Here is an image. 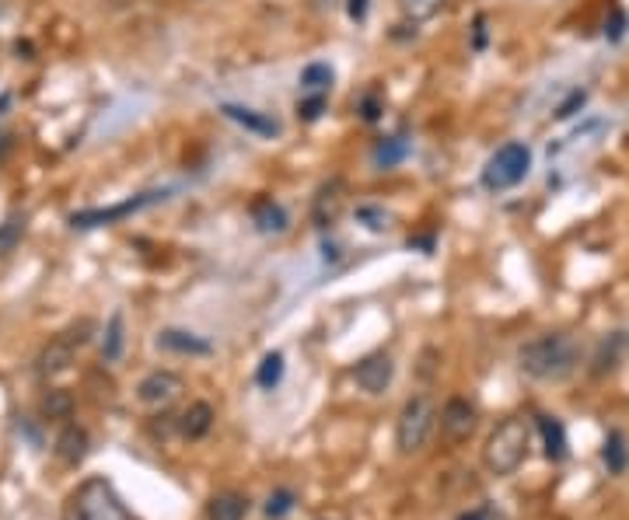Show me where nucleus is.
<instances>
[{
  "label": "nucleus",
  "mask_w": 629,
  "mask_h": 520,
  "mask_svg": "<svg viewBox=\"0 0 629 520\" xmlns=\"http://www.w3.org/2000/svg\"><path fill=\"white\" fill-rule=\"evenodd\" d=\"M378 98H364V102H360V116L367 119V123H374V119H378Z\"/></svg>",
  "instance_id": "7c9ffc66"
},
{
  "label": "nucleus",
  "mask_w": 629,
  "mask_h": 520,
  "mask_svg": "<svg viewBox=\"0 0 629 520\" xmlns=\"http://www.w3.org/2000/svg\"><path fill=\"white\" fill-rule=\"evenodd\" d=\"M581 346L567 332H546L518 349V367L535 381H563L577 370Z\"/></svg>",
  "instance_id": "f257e3e1"
},
{
  "label": "nucleus",
  "mask_w": 629,
  "mask_h": 520,
  "mask_svg": "<svg viewBox=\"0 0 629 520\" xmlns=\"http://www.w3.org/2000/svg\"><path fill=\"white\" fill-rule=\"evenodd\" d=\"M339 210H343V182H332V185H325V189L315 196L312 217H315L318 227H329L332 220L339 217Z\"/></svg>",
  "instance_id": "2eb2a0df"
},
{
  "label": "nucleus",
  "mask_w": 629,
  "mask_h": 520,
  "mask_svg": "<svg viewBox=\"0 0 629 520\" xmlns=\"http://www.w3.org/2000/svg\"><path fill=\"white\" fill-rule=\"evenodd\" d=\"M77 520H133L105 482H88L77 496Z\"/></svg>",
  "instance_id": "423d86ee"
},
{
  "label": "nucleus",
  "mask_w": 629,
  "mask_h": 520,
  "mask_svg": "<svg viewBox=\"0 0 629 520\" xmlns=\"http://www.w3.org/2000/svg\"><path fill=\"white\" fill-rule=\"evenodd\" d=\"M214 419H217L214 405H210V402H193L186 412H182V419H179L182 437H186V440H200V437H207V433L214 430Z\"/></svg>",
  "instance_id": "ddd939ff"
},
{
  "label": "nucleus",
  "mask_w": 629,
  "mask_h": 520,
  "mask_svg": "<svg viewBox=\"0 0 629 520\" xmlns=\"http://www.w3.org/2000/svg\"><path fill=\"white\" fill-rule=\"evenodd\" d=\"M224 116L228 119H235L238 126H245V130H252V133H259V137H273V133L280 130L273 119H266V116H259V112H252V109H242V105H224Z\"/></svg>",
  "instance_id": "a211bd4d"
},
{
  "label": "nucleus",
  "mask_w": 629,
  "mask_h": 520,
  "mask_svg": "<svg viewBox=\"0 0 629 520\" xmlns=\"http://www.w3.org/2000/svg\"><path fill=\"white\" fill-rule=\"evenodd\" d=\"M437 426V405L430 395H413L399 412V423H395V447L399 454H420L427 447L430 433Z\"/></svg>",
  "instance_id": "7ed1b4c3"
},
{
  "label": "nucleus",
  "mask_w": 629,
  "mask_h": 520,
  "mask_svg": "<svg viewBox=\"0 0 629 520\" xmlns=\"http://www.w3.org/2000/svg\"><path fill=\"white\" fill-rule=\"evenodd\" d=\"M249 517V500L242 493H217L207 503V520H245Z\"/></svg>",
  "instance_id": "dca6fc26"
},
{
  "label": "nucleus",
  "mask_w": 629,
  "mask_h": 520,
  "mask_svg": "<svg viewBox=\"0 0 629 520\" xmlns=\"http://www.w3.org/2000/svg\"><path fill=\"white\" fill-rule=\"evenodd\" d=\"M528 447H532V426L521 416H507L504 423H497V430L486 437V447H483L486 472L497 475V479L514 475L525 465Z\"/></svg>",
  "instance_id": "f03ea898"
},
{
  "label": "nucleus",
  "mask_w": 629,
  "mask_h": 520,
  "mask_svg": "<svg viewBox=\"0 0 629 520\" xmlns=\"http://www.w3.org/2000/svg\"><path fill=\"white\" fill-rule=\"evenodd\" d=\"M528 172H532V151H528L525 144H518V140H511V144L497 147L493 158L486 161L483 185L490 192H507V189H514V185L525 182Z\"/></svg>",
  "instance_id": "20e7f679"
},
{
  "label": "nucleus",
  "mask_w": 629,
  "mask_h": 520,
  "mask_svg": "<svg viewBox=\"0 0 629 520\" xmlns=\"http://www.w3.org/2000/svg\"><path fill=\"white\" fill-rule=\"evenodd\" d=\"M539 433L546 440V458L549 461H563L567 458V433H563V423L556 416H539Z\"/></svg>",
  "instance_id": "f3484780"
},
{
  "label": "nucleus",
  "mask_w": 629,
  "mask_h": 520,
  "mask_svg": "<svg viewBox=\"0 0 629 520\" xmlns=\"http://www.w3.org/2000/svg\"><path fill=\"white\" fill-rule=\"evenodd\" d=\"M284 381V353H266L263 356V363H259V370H256V384L259 388H266V391H273L277 384Z\"/></svg>",
  "instance_id": "6ab92c4d"
},
{
  "label": "nucleus",
  "mask_w": 629,
  "mask_h": 520,
  "mask_svg": "<svg viewBox=\"0 0 629 520\" xmlns=\"http://www.w3.org/2000/svg\"><path fill=\"white\" fill-rule=\"evenodd\" d=\"M56 454H60V461H67V465H81L84 454H88V433L74 423L63 426V433L56 437Z\"/></svg>",
  "instance_id": "4468645a"
},
{
  "label": "nucleus",
  "mask_w": 629,
  "mask_h": 520,
  "mask_svg": "<svg viewBox=\"0 0 629 520\" xmlns=\"http://www.w3.org/2000/svg\"><path fill=\"white\" fill-rule=\"evenodd\" d=\"M332 88V67L329 63H308L301 70V91H312V95H325Z\"/></svg>",
  "instance_id": "aec40b11"
},
{
  "label": "nucleus",
  "mask_w": 629,
  "mask_h": 520,
  "mask_svg": "<svg viewBox=\"0 0 629 520\" xmlns=\"http://www.w3.org/2000/svg\"><path fill=\"white\" fill-rule=\"evenodd\" d=\"M357 220L371 231H385L388 227V213L381 206H357Z\"/></svg>",
  "instance_id": "cd10ccee"
},
{
  "label": "nucleus",
  "mask_w": 629,
  "mask_h": 520,
  "mask_svg": "<svg viewBox=\"0 0 629 520\" xmlns=\"http://www.w3.org/2000/svg\"><path fill=\"white\" fill-rule=\"evenodd\" d=\"M74 353H77V343L70 336H56L49 346H42L39 360H35V370H39L42 377H56L63 374V370L74 363Z\"/></svg>",
  "instance_id": "1a4fd4ad"
},
{
  "label": "nucleus",
  "mask_w": 629,
  "mask_h": 520,
  "mask_svg": "<svg viewBox=\"0 0 629 520\" xmlns=\"http://www.w3.org/2000/svg\"><path fill=\"white\" fill-rule=\"evenodd\" d=\"M402 7H406V14L413 21H423V18H434L444 7V0H402Z\"/></svg>",
  "instance_id": "bb28decb"
},
{
  "label": "nucleus",
  "mask_w": 629,
  "mask_h": 520,
  "mask_svg": "<svg viewBox=\"0 0 629 520\" xmlns=\"http://www.w3.org/2000/svg\"><path fill=\"white\" fill-rule=\"evenodd\" d=\"M353 377H357V384L367 391V395H385L388 384H392V377H395L392 356H388V353L364 356V360L357 363V370H353Z\"/></svg>",
  "instance_id": "6e6552de"
},
{
  "label": "nucleus",
  "mask_w": 629,
  "mask_h": 520,
  "mask_svg": "<svg viewBox=\"0 0 629 520\" xmlns=\"http://www.w3.org/2000/svg\"><path fill=\"white\" fill-rule=\"evenodd\" d=\"M346 14H350L353 21H364L367 18V0H350V4H346Z\"/></svg>",
  "instance_id": "2f4dec72"
},
{
  "label": "nucleus",
  "mask_w": 629,
  "mask_h": 520,
  "mask_svg": "<svg viewBox=\"0 0 629 520\" xmlns=\"http://www.w3.org/2000/svg\"><path fill=\"white\" fill-rule=\"evenodd\" d=\"M182 377L172 374V370H154V374H147L144 381L137 384V398L144 405H151V409H165V405H172L175 398L182 395Z\"/></svg>",
  "instance_id": "0eeeda50"
},
{
  "label": "nucleus",
  "mask_w": 629,
  "mask_h": 520,
  "mask_svg": "<svg viewBox=\"0 0 629 520\" xmlns=\"http://www.w3.org/2000/svg\"><path fill=\"white\" fill-rule=\"evenodd\" d=\"M476 426H479V412L469 398H458V395L448 398L444 409L437 412V430H441V440L448 447L469 444L472 433H476Z\"/></svg>",
  "instance_id": "39448f33"
},
{
  "label": "nucleus",
  "mask_w": 629,
  "mask_h": 520,
  "mask_svg": "<svg viewBox=\"0 0 629 520\" xmlns=\"http://www.w3.org/2000/svg\"><path fill=\"white\" fill-rule=\"evenodd\" d=\"M402 158V144L399 140H388V144H378V151H374V161H378V165H395V161Z\"/></svg>",
  "instance_id": "c85d7f7f"
},
{
  "label": "nucleus",
  "mask_w": 629,
  "mask_h": 520,
  "mask_svg": "<svg viewBox=\"0 0 629 520\" xmlns=\"http://www.w3.org/2000/svg\"><path fill=\"white\" fill-rule=\"evenodd\" d=\"M252 224H256L263 234H284L287 224H291V217H287V210L277 203V199L263 196L252 203Z\"/></svg>",
  "instance_id": "f8f14e48"
},
{
  "label": "nucleus",
  "mask_w": 629,
  "mask_h": 520,
  "mask_svg": "<svg viewBox=\"0 0 629 520\" xmlns=\"http://www.w3.org/2000/svg\"><path fill=\"white\" fill-rule=\"evenodd\" d=\"M458 520H500V514L493 507H476V510H469V514H462Z\"/></svg>",
  "instance_id": "c756f323"
},
{
  "label": "nucleus",
  "mask_w": 629,
  "mask_h": 520,
  "mask_svg": "<svg viewBox=\"0 0 629 520\" xmlns=\"http://www.w3.org/2000/svg\"><path fill=\"white\" fill-rule=\"evenodd\" d=\"M42 412H46L49 419H70V412H74V395L63 388H53L42 398Z\"/></svg>",
  "instance_id": "b1692460"
},
{
  "label": "nucleus",
  "mask_w": 629,
  "mask_h": 520,
  "mask_svg": "<svg viewBox=\"0 0 629 520\" xmlns=\"http://www.w3.org/2000/svg\"><path fill=\"white\" fill-rule=\"evenodd\" d=\"M123 356V315H112L109 325H105V339H102V360L116 363Z\"/></svg>",
  "instance_id": "412c9836"
},
{
  "label": "nucleus",
  "mask_w": 629,
  "mask_h": 520,
  "mask_svg": "<svg viewBox=\"0 0 629 520\" xmlns=\"http://www.w3.org/2000/svg\"><path fill=\"white\" fill-rule=\"evenodd\" d=\"M322 112H325V95H312V91H305V98L298 102V119H301V123H315Z\"/></svg>",
  "instance_id": "a878e982"
},
{
  "label": "nucleus",
  "mask_w": 629,
  "mask_h": 520,
  "mask_svg": "<svg viewBox=\"0 0 629 520\" xmlns=\"http://www.w3.org/2000/svg\"><path fill=\"white\" fill-rule=\"evenodd\" d=\"M294 510V493L291 489H277V493H270V500H266V517L270 520H280L287 517Z\"/></svg>",
  "instance_id": "393cba45"
},
{
  "label": "nucleus",
  "mask_w": 629,
  "mask_h": 520,
  "mask_svg": "<svg viewBox=\"0 0 629 520\" xmlns=\"http://www.w3.org/2000/svg\"><path fill=\"white\" fill-rule=\"evenodd\" d=\"M154 343H158V349H165V353H182V356H210L214 353V346H210L207 339L196 336V332H186V329H161Z\"/></svg>",
  "instance_id": "9d476101"
},
{
  "label": "nucleus",
  "mask_w": 629,
  "mask_h": 520,
  "mask_svg": "<svg viewBox=\"0 0 629 520\" xmlns=\"http://www.w3.org/2000/svg\"><path fill=\"white\" fill-rule=\"evenodd\" d=\"M154 199H158V192H147V196H140V199H126V203L112 206V210H84V213H74L70 224L74 227H102V224H112V220L126 217V213L140 210V206L154 203Z\"/></svg>",
  "instance_id": "9b49d317"
},
{
  "label": "nucleus",
  "mask_w": 629,
  "mask_h": 520,
  "mask_svg": "<svg viewBox=\"0 0 629 520\" xmlns=\"http://www.w3.org/2000/svg\"><path fill=\"white\" fill-rule=\"evenodd\" d=\"M25 227H28V220L21 217V213H11V217L0 224V255H11L14 248L21 245V238H25Z\"/></svg>",
  "instance_id": "5701e85b"
},
{
  "label": "nucleus",
  "mask_w": 629,
  "mask_h": 520,
  "mask_svg": "<svg viewBox=\"0 0 629 520\" xmlns=\"http://www.w3.org/2000/svg\"><path fill=\"white\" fill-rule=\"evenodd\" d=\"M602 458H605V465H609V472H616V475H623V472H626L629 451H626V440H623V433H619V430H612V433H609Z\"/></svg>",
  "instance_id": "4be33fe9"
}]
</instances>
